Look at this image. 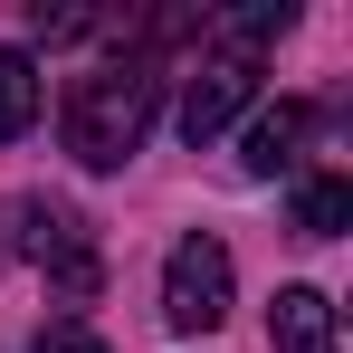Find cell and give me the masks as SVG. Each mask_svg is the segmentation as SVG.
<instances>
[{
    "label": "cell",
    "mask_w": 353,
    "mask_h": 353,
    "mask_svg": "<svg viewBox=\"0 0 353 353\" xmlns=\"http://www.w3.org/2000/svg\"><path fill=\"white\" fill-rule=\"evenodd\" d=\"M10 248L48 277V296L58 305H86V296L105 287V258H96V239H86V220L67 210V201H10Z\"/></svg>",
    "instance_id": "7a4b0ae2"
},
{
    "label": "cell",
    "mask_w": 353,
    "mask_h": 353,
    "mask_svg": "<svg viewBox=\"0 0 353 353\" xmlns=\"http://www.w3.org/2000/svg\"><path fill=\"white\" fill-rule=\"evenodd\" d=\"M344 220H353V181L344 172H305L296 181V230L305 239H334Z\"/></svg>",
    "instance_id": "ba28073f"
},
{
    "label": "cell",
    "mask_w": 353,
    "mask_h": 353,
    "mask_svg": "<svg viewBox=\"0 0 353 353\" xmlns=\"http://www.w3.org/2000/svg\"><path fill=\"white\" fill-rule=\"evenodd\" d=\"M29 353H105V334L86 325V315H58V325H39V344Z\"/></svg>",
    "instance_id": "30bf717a"
},
{
    "label": "cell",
    "mask_w": 353,
    "mask_h": 353,
    "mask_svg": "<svg viewBox=\"0 0 353 353\" xmlns=\"http://www.w3.org/2000/svg\"><path fill=\"white\" fill-rule=\"evenodd\" d=\"M305 134H315V105H305V96H277L268 115L239 134V172H248V181L296 172V163H305Z\"/></svg>",
    "instance_id": "277c9868"
},
{
    "label": "cell",
    "mask_w": 353,
    "mask_h": 353,
    "mask_svg": "<svg viewBox=\"0 0 353 353\" xmlns=\"http://www.w3.org/2000/svg\"><path fill=\"white\" fill-rule=\"evenodd\" d=\"M39 96H48L39 67L19 58V48H0V143H19V134L39 124Z\"/></svg>",
    "instance_id": "9c48e42d"
},
{
    "label": "cell",
    "mask_w": 353,
    "mask_h": 353,
    "mask_svg": "<svg viewBox=\"0 0 353 353\" xmlns=\"http://www.w3.org/2000/svg\"><path fill=\"white\" fill-rule=\"evenodd\" d=\"M153 105H163V77H153V58H115L96 67V77H77L67 86V153L86 163V172H115V163H134L143 153V134H153Z\"/></svg>",
    "instance_id": "6da1fadb"
},
{
    "label": "cell",
    "mask_w": 353,
    "mask_h": 353,
    "mask_svg": "<svg viewBox=\"0 0 353 353\" xmlns=\"http://www.w3.org/2000/svg\"><path fill=\"white\" fill-rule=\"evenodd\" d=\"M230 248H220V239L210 230H191L172 248V258H163V315H172V334H210V325H220V315H230Z\"/></svg>",
    "instance_id": "3957f363"
},
{
    "label": "cell",
    "mask_w": 353,
    "mask_h": 353,
    "mask_svg": "<svg viewBox=\"0 0 353 353\" xmlns=\"http://www.w3.org/2000/svg\"><path fill=\"white\" fill-rule=\"evenodd\" d=\"M287 29H296L287 0H258V10H220V19H210V39L230 48V67H248V48H268V39H287Z\"/></svg>",
    "instance_id": "52a82bcc"
},
{
    "label": "cell",
    "mask_w": 353,
    "mask_h": 353,
    "mask_svg": "<svg viewBox=\"0 0 353 353\" xmlns=\"http://www.w3.org/2000/svg\"><path fill=\"white\" fill-rule=\"evenodd\" d=\"M248 96H258V67H230V58L201 67V77L181 86V134H191V153H201V143H210V134H220Z\"/></svg>",
    "instance_id": "5b68a950"
},
{
    "label": "cell",
    "mask_w": 353,
    "mask_h": 353,
    "mask_svg": "<svg viewBox=\"0 0 353 353\" xmlns=\"http://www.w3.org/2000/svg\"><path fill=\"white\" fill-rule=\"evenodd\" d=\"M268 334H277V353H334V305H325L315 287H277Z\"/></svg>",
    "instance_id": "8992f818"
}]
</instances>
